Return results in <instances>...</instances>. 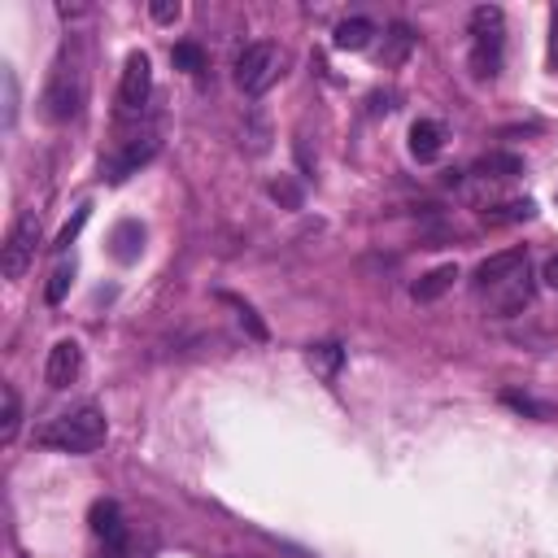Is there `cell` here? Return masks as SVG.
Segmentation results:
<instances>
[{
    "mask_svg": "<svg viewBox=\"0 0 558 558\" xmlns=\"http://www.w3.org/2000/svg\"><path fill=\"white\" fill-rule=\"evenodd\" d=\"M105 414L96 410V405H78V410H70V414H57V418H48L39 432H35V440L44 445V449H57V453H92L96 445H105Z\"/></svg>",
    "mask_w": 558,
    "mask_h": 558,
    "instance_id": "1",
    "label": "cell"
},
{
    "mask_svg": "<svg viewBox=\"0 0 558 558\" xmlns=\"http://www.w3.org/2000/svg\"><path fill=\"white\" fill-rule=\"evenodd\" d=\"M83 96H87V83H83V65L78 57L65 48L52 70H48V83H44V118L48 122H70L78 109H83Z\"/></svg>",
    "mask_w": 558,
    "mask_h": 558,
    "instance_id": "2",
    "label": "cell"
},
{
    "mask_svg": "<svg viewBox=\"0 0 558 558\" xmlns=\"http://www.w3.org/2000/svg\"><path fill=\"white\" fill-rule=\"evenodd\" d=\"M501 44H506V13L497 4H480L471 13V74L493 78L501 70Z\"/></svg>",
    "mask_w": 558,
    "mask_h": 558,
    "instance_id": "3",
    "label": "cell"
},
{
    "mask_svg": "<svg viewBox=\"0 0 558 558\" xmlns=\"http://www.w3.org/2000/svg\"><path fill=\"white\" fill-rule=\"evenodd\" d=\"M279 70H283V52L275 44H248L235 57V87L244 96H262L266 87H275Z\"/></svg>",
    "mask_w": 558,
    "mask_h": 558,
    "instance_id": "4",
    "label": "cell"
},
{
    "mask_svg": "<svg viewBox=\"0 0 558 558\" xmlns=\"http://www.w3.org/2000/svg\"><path fill=\"white\" fill-rule=\"evenodd\" d=\"M35 248H39V214H17L9 235H4V253H0V266H4V279H22L35 262Z\"/></svg>",
    "mask_w": 558,
    "mask_h": 558,
    "instance_id": "5",
    "label": "cell"
},
{
    "mask_svg": "<svg viewBox=\"0 0 558 558\" xmlns=\"http://www.w3.org/2000/svg\"><path fill=\"white\" fill-rule=\"evenodd\" d=\"M480 301H484V310H488L493 318H514V314L532 301V270L519 266V270H510L506 279L480 288Z\"/></svg>",
    "mask_w": 558,
    "mask_h": 558,
    "instance_id": "6",
    "label": "cell"
},
{
    "mask_svg": "<svg viewBox=\"0 0 558 558\" xmlns=\"http://www.w3.org/2000/svg\"><path fill=\"white\" fill-rule=\"evenodd\" d=\"M153 96V61L148 52H126L122 61V78H118V113L135 118Z\"/></svg>",
    "mask_w": 558,
    "mask_h": 558,
    "instance_id": "7",
    "label": "cell"
},
{
    "mask_svg": "<svg viewBox=\"0 0 558 558\" xmlns=\"http://www.w3.org/2000/svg\"><path fill=\"white\" fill-rule=\"evenodd\" d=\"M87 523H92L96 541L105 545V554H109V558H122V549H126V523H122V510H118L113 501H92Z\"/></svg>",
    "mask_w": 558,
    "mask_h": 558,
    "instance_id": "8",
    "label": "cell"
},
{
    "mask_svg": "<svg viewBox=\"0 0 558 558\" xmlns=\"http://www.w3.org/2000/svg\"><path fill=\"white\" fill-rule=\"evenodd\" d=\"M157 148H161V140H157L153 131H144V135H135V140H126L118 157H109V166H105V174H109L113 183H122V179H126V174H135V170H140L144 161H153V157H157Z\"/></svg>",
    "mask_w": 558,
    "mask_h": 558,
    "instance_id": "9",
    "label": "cell"
},
{
    "mask_svg": "<svg viewBox=\"0 0 558 558\" xmlns=\"http://www.w3.org/2000/svg\"><path fill=\"white\" fill-rule=\"evenodd\" d=\"M78 366H83V349H78V340H57L52 349H48V362H44V379H48V388H70L74 379H78Z\"/></svg>",
    "mask_w": 558,
    "mask_h": 558,
    "instance_id": "10",
    "label": "cell"
},
{
    "mask_svg": "<svg viewBox=\"0 0 558 558\" xmlns=\"http://www.w3.org/2000/svg\"><path fill=\"white\" fill-rule=\"evenodd\" d=\"M440 148H445V131H440V122L418 118V122L410 126V157H414V161H436Z\"/></svg>",
    "mask_w": 558,
    "mask_h": 558,
    "instance_id": "11",
    "label": "cell"
},
{
    "mask_svg": "<svg viewBox=\"0 0 558 558\" xmlns=\"http://www.w3.org/2000/svg\"><path fill=\"white\" fill-rule=\"evenodd\" d=\"M519 266H527V253H523V248H506V253L484 257V262L475 266V292L488 288V283H497V279H506V275L519 270Z\"/></svg>",
    "mask_w": 558,
    "mask_h": 558,
    "instance_id": "12",
    "label": "cell"
},
{
    "mask_svg": "<svg viewBox=\"0 0 558 558\" xmlns=\"http://www.w3.org/2000/svg\"><path fill=\"white\" fill-rule=\"evenodd\" d=\"M109 253L126 266V262H135L140 253H144V227L135 222V218H122L118 227H113V235H109Z\"/></svg>",
    "mask_w": 558,
    "mask_h": 558,
    "instance_id": "13",
    "label": "cell"
},
{
    "mask_svg": "<svg viewBox=\"0 0 558 558\" xmlns=\"http://www.w3.org/2000/svg\"><path fill=\"white\" fill-rule=\"evenodd\" d=\"M453 279H458V266L449 262V266H436V270H427V275H418L414 283H410V296L414 301H436V296H445L449 288H453Z\"/></svg>",
    "mask_w": 558,
    "mask_h": 558,
    "instance_id": "14",
    "label": "cell"
},
{
    "mask_svg": "<svg viewBox=\"0 0 558 558\" xmlns=\"http://www.w3.org/2000/svg\"><path fill=\"white\" fill-rule=\"evenodd\" d=\"M371 35H375V22H371V17H344V22L336 26L331 44H336L340 52H362V48L371 44Z\"/></svg>",
    "mask_w": 558,
    "mask_h": 558,
    "instance_id": "15",
    "label": "cell"
},
{
    "mask_svg": "<svg viewBox=\"0 0 558 558\" xmlns=\"http://www.w3.org/2000/svg\"><path fill=\"white\" fill-rule=\"evenodd\" d=\"M305 362H310L314 375L331 379V375L340 371V362H344V349H340L336 340H323V344H310V349H305Z\"/></svg>",
    "mask_w": 558,
    "mask_h": 558,
    "instance_id": "16",
    "label": "cell"
},
{
    "mask_svg": "<svg viewBox=\"0 0 558 558\" xmlns=\"http://www.w3.org/2000/svg\"><path fill=\"white\" fill-rule=\"evenodd\" d=\"M475 174L480 179H514V174H523V161L514 153H488L475 161Z\"/></svg>",
    "mask_w": 558,
    "mask_h": 558,
    "instance_id": "17",
    "label": "cell"
},
{
    "mask_svg": "<svg viewBox=\"0 0 558 558\" xmlns=\"http://www.w3.org/2000/svg\"><path fill=\"white\" fill-rule=\"evenodd\" d=\"M170 61H174V70H183V74H201V70H205V52H201V44H192V39L174 44V48H170Z\"/></svg>",
    "mask_w": 558,
    "mask_h": 558,
    "instance_id": "18",
    "label": "cell"
},
{
    "mask_svg": "<svg viewBox=\"0 0 558 558\" xmlns=\"http://www.w3.org/2000/svg\"><path fill=\"white\" fill-rule=\"evenodd\" d=\"M410 48H414V35H410V26H401V22H397V26L388 31V48H384V65H401Z\"/></svg>",
    "mask_w": 558,
    "mask_h": 558,
    "instance_id": "19",
    "label": "cell"
},
{
    "mask_svg": "<svg viewBox=\"0 0 558 558\" xmlns=\"http://www.w3.org/2000/svg\"><path fill=\"white\" fill-rule=\"evenodd\" d=\"M17 423H22V401H17V388L4 384V423H0V440L4 445L17 436Z\"/></svg>",
    "mask_w": 558,
    "mask_h": 558,
    "instance_id": "20",
    "label": "cell"
},
{
    "mask_svg": "<svg viewBox=\"0 0 558 558\" xmlns=\"http://www.w3.org/2000/svg\"><path fill=\"white\" fill-rule=\"evenodd\" d=\"M270 196H275L283 209H301V201H305L301 183H296V179H288V174H279V179L270 183Z\"/></svg>",
    "mask_w": 558,
    "mask_h": 558,
    "instance_id": "21",
    "label": "cell"
},
{
    "mask_svg": "<svg viewBox=\"0 0 558 558\" xmlns=\"http://www.w3.org/2000/svg\"><path fill=\"white\" fill-rule=\"evenodd\" d=\"M70 279H74V262H57V270H52V279H48V288H44V301H48V305H57V301L65 296Z\"/></svg>",
    "mask_w": 558,
    "mask_h": 558,
    "instance_id": "22",
    "label": "cell"
},
{
    "mask_svg": "<svg viewBox=\"0 0 558 558\" xmlns=\"http://www.w3.org/2000/svg\"><path fill=\"white\" fill-rule=\"evenodd\" d=\"M501 214H488V222H519V218H532L536 214V205L532 201H506V205H497Z\"/></svg>",
    "mask_w": 558,
    "mask_h": 558,
    "instance_id": "23",
    "label": "cell"
},
{
    "mask_svg": "<svg viewBox=\"0 0 558 558\" xmlns=\"http://www.w3.org/2000/svg\"><path fill=\"white\" fill-rule=\"evenodd\" d=\"M0 83H4V126H13V122H17V78H13L9 65H4Z\"/></svg>",
    "mask_w": 558,
    "mask_h": 558,
    "instance_id": "24",
    "label": "cell"
},
{
    "mask_svg": "<svg viewBox=\"0 0 558 558\" xmlns=\"http://www.w3.org/2000/svg\"><path fill=\"white\" fill-rule=\"evenodd\" d=\"M179 13H183V4H179V0H153V4H148V17H153V22H161V26L179 22Z\"/></svg>",
    "mask_w": 558,
    "mask_h": 558,
    "instance_id": "25",
    "label": "cell"
},
{
    "mask_svg": "<svg viewBox=\"0 0 558 558\" xmlns=\"http://www.w3.org/2000/svg\"><path fill=\"white\" fill-rule=\"evenodd\" d=\"M83 222H87V205H78V209H74V218H70V222H65V227H61V235H57V244H52V248H70V244H74V235H78V227H83Z\"/></svg>",
    "mask_w": 558,
    "mask_h": 558,
    "instance_id": "26",
    "label": "cell"
},
{
    "mask_svg": "<svg viewBox=\"0 0 558 558\" xmlns=\"http://www.w3.org/2000/svg\"><path fill=\"white\" fill-rule=\"evenodd\" d=\"M227 301H231V305H235V310H240V323H244V327H248V331H253V336H257V340H266V327H262V323H257V314H253V310H248V305H244V301H235V296H227Z\"/></svg>",
    "mask_w": 558,
    "mask_h": 558,
    "instance_id": "27",
    "label": "cell"
},
{
    "mask_svg": "<svg viewBox=\"0 0 558 558\" xmlns=\"http://www.w3.org/2000/svg\"><path fill=\"white\" fill-rule=\"evenodd\" d=\"M541 279H545V288H554L558 292V253L545 262V270H541Z\"/></svg>",
    "mask_w": 558,
    "mask_h": 558,
    "instance_id": "28",
    "label": "cell"
},
{
    "mask_svg": "<svg viewBox=\"0 0 558 558\" xmlns=\"http://www.w3.org/2000/svg\"><path fill=\"white\" fill-rule=\"evenodd\" d=\"M549 61H554V70H558V9H554V17H549Z\"/></svg>",
    "mask_w": 558,
    "mask_h": 558,
    "instance_id": "29",
    "label": "cell"
},
{
    "mask_svg": "<svg viewBox=\"0 0 558 558\" xmlns=\"http://www.w3.org/2000/svg\"><path fill=\"white\" fill-rule=\"evenodd\" d=\"M227 558H248V554H227Z\"/></svg>",
    "mask_w": 558,
    "mask_h": 558,
    "instance_id": "30",
    "label": "cell"
}]
</instances>
